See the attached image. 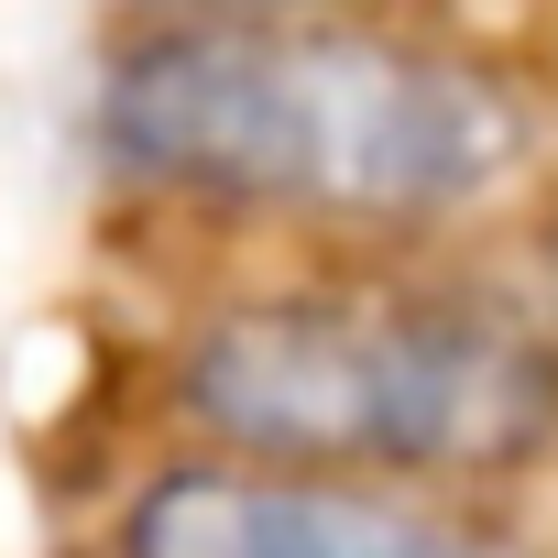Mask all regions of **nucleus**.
I'll use <instances>...</instances> for the list:
<instances>
[{"instance_id": "obj_1", "label": "nucleus", "mask_w": 558, "mask_h": 558, "mask_svg": "<svg viewBox=\"0 0 558 558\" xmlns=\"http://www.w3.org/2000/svg\"><path fill=\"white\" fill-rule=\"evenodd\" d=\"M88 132L154 197L296 230H449L536 154L504 66L340 12L154 23L99 66Z\"/></svg>"}, {"instance_id": "obj_2", "label": "nucleus", "mask_w": 558, "mask_h": 558, "mask_svg": "<svg viewBox=\"0 0 558 558\" xmlns=\"http://www.w3.org/2000/svg\"><path fill=\"white\" fill-rule=\"evenodd\" d=\"M208 460L318 482H504L558 449V340L438 286H274L175 340Z\"/></svg>"}, {"instance_id": "obj_3", "label": "nucleus", "mask_w": 558, "mask_h": 558, "mask_svg": "<svg viewBox=\"0 0 558 558\" xmlns=\"http://www.w3.org/2000/svg\"><path fill=\"white\" fill-rule=\"evenodd\" d=\"M121 558H536V547L405 482L175 460L121 504Z\"/></svg>"}, {"instance_id": "obj_4", "label": "nucleus", "mask_w": 558, "mask_h": 558, "mask_svg": "<svg viewBox=\"0 0 558 558\" xmlns=\"http://www.w3.org/2000/svg\"><path fill=\"white\" fill-rule=\"evenodd\" d=\"M186 12H351V0H186Z\"/></svg>"}]
</instances>
